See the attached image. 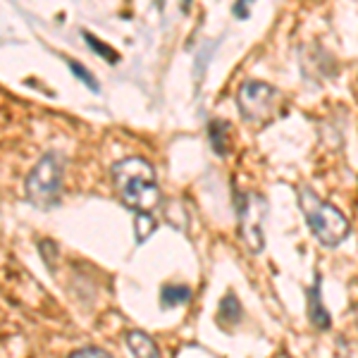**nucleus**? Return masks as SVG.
Here are the masks:
<instances>
[{
	"label": "nucleus",
	"mask_w": 358,
	"mask_h": 358,
	"mask_svg": "<svg viewBox=\"0 0 358 358\" xmlns=\"http://www.w3.org/2000/svg\"><path fill=\"white\" fill-rule=\"evenodd\" d=\"M115 192H117L120 201L136 210L138 215H148L160 203V187L155 170L148 160L138 158V155H129V158L117 160L110 167Z\"/></svg>",
	"instance_id": "obj_1"
},
{
	"label": "nucleus",
	"mask_w": 358,
	"mask_h": 358,
	"mask_svg": "<svg viewBox=\"0 0 358 358\" xmlns=\"http://www.w3.org/2000/svg\"><path fill=\"white\" fill-rule=\"evenodd\" d=\"M299 206L303 210V217L308 222L310 232L320 244L339 246L349 236V220L337 206L327 203L317 196L313 189L299 187Z\"/></svg>",
	"instance_id": "obj_2"
},
{
	"label": "nucleus",
	"mask_w": 358,
	"mask_h": 358,
	"mask_svg": "<svg viewBox=\"0 0 358 358\" xmlns=\"http://www.w3.org/2000/svg\"><path fill=\"white\" fill-rule=\"evenodd\" d=\"M236 103H239V110L248 122L258 127L275 122L287 110L285 94L265 82H244L239 86Z\"/></svg>",
	"instance_id": "obj_3"
},
{
	"label": "nucleus",
	"mask_w": 358,
	"mask_h": 358,
	"mask_svg": "<svg viewBox=\"0 0 358 358\" xmlns=\"http://www.w3.org/2000/svg\"><path fill=\"white\" fill-rule=\"evenodd\" d=\"M27 199L34 206L48 208L57 201L62 192V155L57 151H48L38 158V163L31 167L24 182Z\"/></svg>",
	"instance_id": "obj_4"
},
{
	"label": "nucleus",
	"mask_w": 358,
	"mask_h": 358,
	"mask_svg": "<svg viewBox=\"0 0 358 358\" xmlns=\"http://www.w3.org/2000/svg\"><path fill=\"white\" fill-rule=\"evenodd\" d=\"M265 210L268 201L258 194H244L239 199V236L251 253H261L265 248Z\"/></svg>",
	"instance_id": "obj_5"
},
{
	"label": "nucleus",
	"mask_w": 358,
	"mask_h": 358,
	"mask_svg": "<svg viewBox=\"0 0 358 358\" xmlns=\"http://www.w3.org/2000/svg\"><path fill=\"white\" fill-rule=\"evenodd\" d=\"M320 287H322V277L315 275L313 285H310V289H308V320L315 330H330L332 317L327 313L325 301H322Z\"/></svg>",
	"instance_id": "obj_6"
},
{
	"label": "nucleus",
	"mask_w": 358,
	"mask_h": 358,
	"mask_svg": "<svg viewBox=\"0 0 358 358\" xmlns=\"http://www.w3.org/2000/svg\"><path fill=\"white\" fill-rule=\"evenodd\" d=\"M127 346H129L134 358H163L160 356V349L155 346V339L148 337V334L141 330L127 332Z\"/></svg>",
	"instance_id": "obj_7"
},
{
	"label": "nucleus",
	"mask_w": 358,
	"mask_h": 358,
	"mask_svg": "<svg viewBox=\"0 0 358 358\" xmlns=\"http://www.w3.org/2000/svg\"><path fill=\"white\" fill-rule=\"evenodd\" d=\"M208 134H210V146L217 155L229 153V124L222 120H213L208 124Z\"/></svg>",
	"instance_id": "obj_8"
},
{
	"label": "nucleus",
	"mask_w": 358,
	"mask_h": 358,
	"mask_svg": "<svg viewBox=\"0 0 358 358\" xmlns=\"http://www.w3.org/2000/svg\"><path fill=\"white\" fill-rule=\"evenodd\" d=\"M192 299V289L187 285H165L163 292H160V303L165 308H175V306H182Z\"/></svg>",
	"instance_id": "obj_9"
},
{
	"label": "nucleus",
	"mask_w": 358,
	"mask_h": 358,
	"mask_svg": "<svg viewBox=\"0 0 358 358\" xmlns=\"http://www.w3.org/2000/svg\"><path fill=\"white\" fill-rule=\"evenodd\" d=\"M241 313H244V310H241L239 299L229 292L220 301V322H224V325H236V322L241 320Z\"/></svg>",
	"instance_id": "obj_10"
},
{
	"label": "nucleus",
	"mask_w": 358,
	"mask_h": 358,
	"mask_svg": "<svg viewBox=\"0 0 358 358\" xmlns=\"http://www.w3.org/2000/svg\"><path fill=\"white\" fill-rule=\"evenodd\" d=\"M67 67L72 69V74H74V77H77L79 82H82L84 86H89V89L94 91V94H98V91H101V86L96 84L94 74H91L89 69H86L84 65H79V62H74V60H67Z\"/></svg>",
	"instance_id": "obj_11"
},
{
	"label": "nucleus",
	"mask_w": 358,
	"mask_h": 358,
	"mask_svg": "<svg viewBox=\"0 0 358 358\" xmlns=\"http://www.w3.org/2000/svg\"><path fill=\"white\" fill-rule=\"evenodd\" d=\"M84 38H86V43H89V48H94L98 55H103L106 57L108 62H117L120 57H117V53H115V50L110 48V45H106V43H101V38H96L94 34H89V31H84Z\"/></svg>",
	"instance_id": "obj_12"
},
{
	"label": "nucleus",
	"mask_w": 358,
	"mask_h": 358,
	"mask_svg": "<svg viewBox=\"0 0 358 358\" xmlns=\"http://www.w3.org/2000/svg\"><path fill=\"white\" fill-rule=\"evenodd\" d=\"M67 358H113V356L106 349H101V346H82V349L72 351Z\"/></svg>",
	"instance_id": "obj_13"
},
{
	"label": "nucleus",
	"mask_w": 358,
	"mask_h": 358,
	"mask_svg": "<svg viewBox=\"0 0 358 358\" xmlns=\"http://www.w3.org/2000/svg\"><path fill=\"white\" fill-rule=\"evenodd\" d=\"M285 358H292V356H285Z\"/></svg>",
	"instance_id": "obj_14"
}]
</instances>
